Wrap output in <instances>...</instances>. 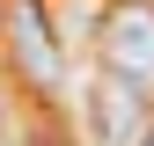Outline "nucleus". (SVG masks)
<instances>
[{"instance_id": "obj_1", "label": "nucleus", "mask_w": 154, "mask_h": 146, "mask_svg": "<svg viewBox=\"0 0 154 146\" xmlns=\"http://www.w3.org/2000/svg\"><path fill=\"white\" fill-rule=\"evenodd\" d=\"M103 66L132 95H154V15L147 7H125V15L103 22Z\"/></svg>"}, {"instance_id": "obj_2", "label": "nucleus", "mask_w": 154, "mask_h": 146, "mask_svg": "<svg viewBox=\"0 0 154 146\" xmlns=\"http://www.w3.org/2000/svg\"><path fill=\"white\" fill-rule=\"evenodd\" d=\"M8 36H15V59L29 66V80H37V88H59V80H66L59 44H51L44 7H37V0H8Z\"/></svg>"}, {"instance_id": "obj_3", "label": "nucleus", "mask_w": 154, "mask_h": 146, "mask_svg": "<svg viewBox=\"0 0 154 146\" xmlns=\"http://www.w3.org/2000/svg\"><path fill=\"white\" fill-rule=\"evenodd\" d=\"M95 117H103V124H95V146H125V124L140 132V95H132L118 73L95 80Z\"/></svg>"}, {"instance_id": "obj_4", "label": "nucleus", "mask_w": 154, "mask_h": 146, "mask_svg": "<svg viewBox=\"0 0 154 146\" xmlns=\"http://www.w3.org/2000/svg\"><path fill=\"white\" fill-rule=\"evenodd\" d=\"M147 146H154V132H147Z\"/></svg>"}]
</instances>
